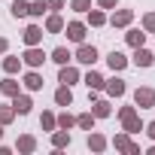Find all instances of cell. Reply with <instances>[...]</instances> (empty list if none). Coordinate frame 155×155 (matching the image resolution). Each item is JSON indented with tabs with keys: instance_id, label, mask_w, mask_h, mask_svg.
I'll use <instances>...</instances> for the list:
<instances>
[{
	"instance_id": "cell-1",
	"label": "cell",
	"mask_w": 155,
	"mask_h": 155,
	"mask_svg": "<svg viewBox=\"0 0 155 155\" xmlns=\"http://www.w3.org/2000/svg\"><path fill=\"white\" fill-rule=\"evenodd\" d=\"M134 107H137V110H152V107H155V88L140 85V88L134 91Z\"/></svg>"
},
{
	"instance_id": "cell-2",
	"label": "cell",
	"mask_w": 155,
	"mask_h": 155,
	"mask_svg": "<svg viewBox=\"0 0 155 155\" xmlns=\"http://www.w3.org/2000/svg\"><path fill=\"white\" fill-rule=\"evenodd\" d=\"M43 61H46V52H43L40 46H28L25 55H21V64H25V67H34V70H40Z\"/></svg>"
},
{
	"instance_id": "cell-3",
	"label": "cell",
	"mask_w": 155,
	"mask_h": 155,
	"mask_svg": "<svg viewBox=\"0 0 155 155\" xmlns=\"http://www.w3.org/2000/svg\"><path fill=\"white\" fill-rule=\"evenodd\" d=\"M113 146H116L119 152H128V155H140V146L131 140V134H128V131L116 134V137H113Z\"/></svg>"
},
{
	"instance_id": "cell-4",
	"label": "cell",
	"mask_w": 155,
	"mask_h": 155,
	"mask_svg": "<svg viewBox=\"0 0 155 155\" xmlns=\"http://www.w3.org/2000/svg\"><path fill=\"white\" fill-rule=\"evenodd\" d=\"M73 61H79V64H85V67H94V61H97V49L88 46V43H79V49H76Z\"/></svg>"
},
{
	"instance_id": "cell-5",
	"label": "cell",
	"mask_w": 155,
	"mask_h": 155,
	"mask_svg": "<svg viewBox=\"0 0 155 155\" xmlns=\"http://www.w3.org/2000/svg\"><path fill=\"white\" fill-rule=\"evenodd\" d=\"M64 34H67V40H70V43H85L88 28H85L82 21H67V25H64Z\"/></svg>"
},
{
	"instance_id": "cell-6",
	"label": "cell",
	"mask_w": 155,
	"mask_h": 155,
	"mask_svg": "<svg viewBox=\"0 0 155 155\" xmlns=\"http://www.w3.org/2000/svg\"><path fill=\"white\" fill-rule=\"evenodd\" d=\"M104 91H107L110 97H125L128 85H125V79H122V76H113V79H104Z\"/></svg>"
},
{
	"instance_id": "cell-7",
	"label": "cell",
	"mask_w": 155,
	"mask_h": 155,
	"mask_svg": "<svg viewBox=\"0 0 155 155\" xmlns=\"http://www.w3.org/2000/svg\"><path fill=\"white\" fill-rule=\"evenodd\" d=\"M58 82H61V85H76V82H79V70H76L73 64H61V70H58Z\"/></svg>"
},
{
	"instance_id": "cell-8",
	"label": "cell",
	"mask_w": 155,
	"mask_h": 155,
	"mask_svg": "<svg viewBox=\"0 0 155 155\" xmlns=\"http://www.w3.org/2000/svg\"><path fill=\"white\" fill-rule=\"evenodd\" d=\"M113 28H128L134 21V9H113V15L107 18Z\"/></svg>"
},
{
	"instance_id": "cell-9",
	"label": "cell",
	"mask_w": 155,
	"mask_h": 155,
	"mask_svg": "<svg viewBox=\"0 0 155 155\" xmlns=\"http://www.w3.org/2000/svg\"><path fill=\"white\" fill-rule=\"evenodd\" d=\"M43 37H46V34H43V28H40V25H28V28H25V34H21L25 46H40V43H43Z\"/></svg>"
},
{
	"instance_id": "cell-10",
	"label": "cell",
	"mask_w": 155,
	"mask_h": 155,
	"mask_svg": "<svg viewBox=\"0 0 155 155\" xmlns=\"http://www.w3.org/2000/svg\"><path fill=\"white\" fill-rule=\"evenodd\" d=\"M12 110H15V116H28L31 110H34V101H31V94H15L12 97Z\"/></svg>"
},
{
	"instance_id": "cell-11",
	"label": "cell",
	"mask_w": 155,
	"mask_h": 155,
	"mask_svg": "<svg viewBox=\"0 0 155 155\" xmlns=\"http://www.w3.org/2000/svg\"><path fill=\"white\" fill-rule=\"evenodd\" d=\"M137 67H152L155 64V52H149V49H143V46H137L134 49V58H131Z\"/></svg>"
},
{
	"instance_id": "cell-12",
	"label": "cell",
	"mask_w": 155,
	"mask_h": 155,
	"mask_svg": "<svg viewBox=\"0 0 155 155\" xmlns=\"http://www.w3.org/2000/svg\"><path fill=\"white\" fill-rule=\"evenodd\" d=\"M70 131H64V128H55L52 131V146H55V152H61V149H67L70 146Z\"/></svg>"
},
{
	"instance_id": "cell-13",
	"label": "cell",
	"mask_w": 155,
	"mask_h": 155,
	"mask_svg": "<svg viewBox=\"0 0 155 155\" xmlns=\"http://www.w3.org/2000/svg\"><path fill=\"white\" fill-rule=\"evenodd\" d=\"M15 149H18L21 155H31V152H37V137H34V134H21V137L15 140Z\"/></svg>"
},
{
	"instance_id": "cell-14",
	"label": "cell",
	"mask_w": 155,
	"mask_h": 155,
	"mask_svg": "<svg viewBox=\"0 0 155 155\" xmlns=\"http://www.w3.org/2000/svg\"><path fill=\"white\" fill-rule=\"evenodd\" d=\"M21 85H25L28 91H40V88H43V76H40V73H37V70L31 67V70L25 73V79H21Z\"/></svg>"
},
{
	"instance_id": "cell-15",
	"label": "cell",
	"mask_w": 155,
	"mask_h": 155,
	"mask_svg": "<svg viewBox=\"0 0 155 155\" xmlns=\"http://www.w3.org/2000/svg\"><path fill=\"white\" fill-rule=\"evenodd\" d=\"M64 25H67V21H64L58 12H52V15H46V25H43V31H46V34H61V31H64Z\"/></svg>"
},
{
	"instance_id": "cell-16",
	"label": "cell",
	"mask_w": 155,
	"mask_h": 155,
	"mask_svg": "<svg viewBox=\"0 0 155 155\" xmlns=\"http://www.w3.org/2000/svg\"><path fill=\"white\" fill-rule=\"evenodd\" d=\"M107 64H110V70H116V73H122L125 67H128V58L119 52V49H113L110 55H107Z\"/></svg>"
},
{
	"instance_id": "cell-17",
	"label": "cell",
	"mask_w": 155,
	"mask_h": 155,
	"mask_svg": "<svg viewBox=\"0 0 155 155\" xmlns=\"http://www.w3.org/2000/svg\"><path fill=\"white\" fill-rule=\"evenodd\" d=\"M18 91H21V82L12 79V76H6V79L0 82V94H3V97H15Z\"/></svg>"
},
{
	"instance_id": "cell-18",
	"label": "cell",
	"mask_w": 155,
	"mask_h": 155,
	"mask_svg": "<svg viewBox=\"0 0 155 155\" xmlns=\"http://www.w3.org/2000/svg\"><path fill=\"white\" fill-rule=\"evenodd\" d=\"M125 43H128L131 49H137V46H143V43H146V31H143V28H131V31L125 34Z\"/></svg>"
},
{
	"instance_id": "cell-19",
	"label": "cell",
	"mask_w": 155,
	"mask_h": 155,
	"mask_svg": "<svg viewBox=\"0 0 155 155\" xmlns=\"http://www.w3.org/2000/svg\"><path fill=\"white\" fill-rule=\"evenodd\" d=\"M91 113H94V119H107V116H113V107H110V101L97 97V101H91Z\"/></svg>"
},
{
	"instance_id": "cell-20",
	"label": "cell",
	"mask_w": 155,
	"mask_h": 155,
	"mask_svg": "<svg viewBox=\"0 0 155 155\" xmlns=\"http://www.w3.org/2000/svg\"><path fill=\"white\" fill-rule=\"evenodd\" d=\"M110 146V140L104 137V134H97V131H88V149L91 152H104Z\"/></svg>"
},
{
	"instance_id": "cell-21",
	"label": "cell",
	"mask_w": 155,
	"mask_h": 155,
	"mask_svg": "<svg viewBox=\"0 0 155 155\" xmlns=\"http://www.w3.org/2000/svg\"><path fill=\"white\" fill-rule=\"evenodd\" d=\"M55 104H58V107H70V104H73L70 85H58V88H55Z\"/></svg>"
},
{
	"instance_id": "cell-22",
	"label": "cell",
	"mask_w": 155,
	"mask_h": 155,
	"mask_svg": "<svg viewBox=\"0 0 155 155\" xmlns=\"http://www.w3.org/2000/svg\"><path fill=\"white\" fill-rule=\"evenodd\" d=\"M143 128H146V125H143V122H140V116H137V113H134V116H131V119H122V131H128V134H131V137H134V134H140V131H143Z\"/></svg>"
},
{
	"instance_id": "cell-23",
	"label": "cell",
	"mask_w": 155,
	"mask_h": 155,
	"mask_svg": "<svg viewBox=\"0 0 155 155\" xmlns=\"http://www.w3.org/2000/svg\"><path fill=\"white\" fill-rule=\"evenodd\" d=\"M46 12H49L46 0H31V3H28V15H31V18H43Z\"/></svg>"
},
{
	"instance_id": "cell-24",
	"label": "cell",
	"mask_w": 155,
	"mask_h": 155,
	"mask_svg": "<svg viewBox=\"0 0 155 155\" xmlns=\"http://www.w3.org/2000/svg\"><path fill=\"white\" fill-rule=\"evenodd\" d=\"M94 113L88 110V113H79V116H76V128H82V131H94Z\"/></svg>"
},
{
	"instance_id": "cell-25",
	"label": "cell",
	"mask_w": 155,
	"mask_h": 155,
	"mask_svg": "<svg viewBox=\"0 0 155 155\" xmlns=\"http://www.w3.org/2000/svg\"><path fill=\"white\" fill-rule=\"evenodd\" d=\"M52 61L61 67V64H70V61H73V55H70V49H67V46H58V49H52Z\"/></svg>"
},
{
	"instance_id": "cell-26",
	"label": "cell",
	"mask_w": 155,
	"mask_h": 155,
	"mask_svg": "<svg viewBox=\"0 0 155 155\" xmlns=\"http://www.w3.org/2000/svg\"><path fill=\"white\" fill-rule=\"evenodd\" d=\"M88 25H91V28H104V25H107V12H104L101 6H97V9H88Z\"/></svg>"
},
{
	"instance_id": "cell-27",
	"label": "cell",
	"mask_w": 155,
	"mask_h": 155,
	"mask_svg": "<svg viewBox=\"0 0 155 155\" xmlns=\"http://www.w3.org/2000/svg\"><path fill=\"white\" fill-rule=\"evenodd\" d=\"M3 70H6L9 76H15V73L21 70V58H15V55H3Z\"/></svg>"
},
{
	"instance_id": "cell-28",
	"label": "cell",
	"mask_w": 155,
	"mask_h": 155,
	"mask_svg": "<svg viewBox=\"0 0 155 155\" xmlns=\"http://www.w3.org/2000/svg\"><path fill=\"white\" fill-rule=\"evenodd\" d=\"M40 128L52 134V131L58 128V122H55V113H49V110H43V116H40Z\"/></svg>"
},
{
	"instance_id": "cell-29",
	"label": "cell",
	"mask_w": 155,
	"mask_h": 155,
	"mask_svg": "<svg viewBox=\"0 0 155 155\" xmlns=\"http://www.w3.org/2000/svg\"><path fill=\"white\" fill-rule=\"evenodd\" d=\"M55 122H58V128H64V131L76 128V116H70V113H67V107H64V113H61V116H55Z\"/></svg>"
},
{
	"instance_id": "cell-30",
	"label": "cell",
	"mask_w": 155,
	"mask_h": 155,
	"mask_svg": "<svg viewBox=\"0 0 155 155\" xmlns=\"http://www.w3.org/2000/svg\"><path fill=\"white\" fill-rule=\"evenodd\" d=\"M12 119H15V110H12V104H0V125H12Z\"/></svg>"
},
{
	"instance_id": "cell-31",
	"label": "cell",
	"mask_w": 155,
	"mask_h": 155,
	"mask_svg": "<svg viewBox=\"0 0 155 155\" xmlns=\"http://www.w3.org/2000/svg\"><path fill=\"white\" fill-rule=\"evenodd\" d=\"M85 85H88V88H97V91H101V88H104V76H101L97 70H88V73H85Z\"/></svg>"
},
{
	"instance_id": "cell-32",
	"label": "cell",
	"mask_w": 155,
	"mask_h": 155,
	"mask_svg": "<svg viewBox=\"0 0 155 155\" xmlns=\"http://www.w3.org/2000/svg\"><path fill=\"white\" fill-rule=\"evenodd\" d=\"M9 15L12 18H28V0H15L9 6Z\"/></svg>"
},
{
	"instance_id": "cell-33",
	"label": "cell",
	"mask_w": 155,
	"mask_h": 155,
	"mask_svg": "<svg viewBox=\"0 0 155 155\" xmlns=\"http://www.w3.org/2000/svg\"><path fill=\"white\" fill-rule=\"evenodd\" d=\"M140 28H143L146 34H155V12H146L143 21H140Z\"/></svg>"
},
{
	"instance_id": "cell-34",
	"label": "cell",
	"mask_w": 155,
	"mask_h": 155,
	"mask_svg": "<svg viewBox=\"0 0 155 155\" xmlns=\"http://www.w3.org/2000/svg\"><path fill=\"white\" fill-rule=\"evenodd\" d=\"M70 9L73 12H88L91 9V0H70Z\"/></svg>"
},
{
	"instance_id": "cell-35",
	"label": "cell",
	"mask_w": 155,
	"mask_h": 155,
	"mask_svg": "<svg viewBox=\"0 0 155 155\" xmlns=\"http://www.w3.org/2000/svg\"><path fill=\"white\" fill-rule=\"evenodd\" d=\"M46 6H49L52 12H61V9L67 6V0H46Z\"/></svg>"
},
{
	"instance_id": "cell-36",
	"label": "cell",
	"mask_w": 155,
	"mask_h": 155,
	"mask_svg": "<svg viewBox=\"0 0 155 155\" xmlns=\"http://www.w3.org/2000/svg\"><path fill=\"white\" fill-rule=\"evenodd\" d=\"M134 113H137V107H122V110H119V119H131Z\"/></svg>"
},
{
	"instance_id": "cell-37",
	"label": "cell",
	"mask_w": 155,
	"mask_h": 155,
	"mask_svg": "<svg viewBox=\"0 0 155 155\" xmlns=\"http://www.w3.org/2000/svg\"><path fill=\"white\" fill-rule=\"evenodd\" d=\"M97 6H101V9H116L119 0H97Z\"/></svg>"
},
{
	"instance_id": "cell-38",
	"label": "cell",
	"mask_w": 155,
	"mask_h": 155,
	"mask_svg": "<svg viewBox=\"0 0 155 155\" xmlns=\"http://www.w3.org/2000/svg\"><path fill=\"white\" fill-rule=\"evenodd\" d=\"M143 131H146V134H149V140H152V143H155V122H149V125H146V128H143Z\"/></svg>"
},
{
	"instance_id": "cell-39",
	"label": "cell",
	"mask_w": 155,
	"mask_h": 155,
	"mask_svg": "<svg viewBox=\"0 0 155 155\" xmlns=\"http://www.w3.org/2000/svg\"><path fill=\"white\" fill-rule=\"evenodd\" d=\"M6 52H9V40H6V37H0V55H6Z\"/></svg>"
},
{
	"instance_id": "cell-40",
	"label": "cell",
	"mask_w": 155,
	"mask_h": 155,
	"mask_svg": "<svg viewBox=\"0 0 155 155\" xmlns=\"http://www.w3.org/2000/svg\"><path fill=\"white\" fill-rule=\"evenodd\" d=\"M146 155H155V143H152V146H149V149H146Z\"/></svg>"
},
{
	"instance_id": "cell-41",
	"label": "cell",
	"mask_w": 155,
	"mask_h": 155,
	"mask_svg": "<svg viewBox=\"0 0 155 155\" xmlns=\"http://www.w3.org/2000/svg\"><path fill=\"white\" fill-rule=\"evenodd\" d=\"M0 137H3V125H0Z\"/></svg>"
}]
</instances>
